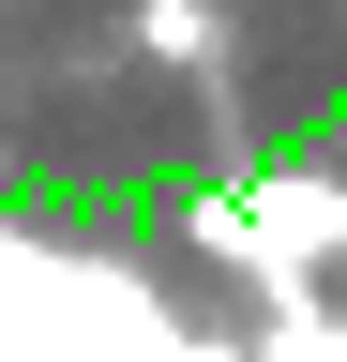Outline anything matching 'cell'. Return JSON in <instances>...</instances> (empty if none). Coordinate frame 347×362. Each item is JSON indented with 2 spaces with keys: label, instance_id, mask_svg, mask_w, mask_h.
<instances>
[{
  "label": "cell",
  "instance_id": "2",
  "mask_svg": "<svg viewBox=\"0 0 347 362\" xmlns=\"http://www.w3.org/2000/svg\"><path fill=\"white\" fill-rule=\"evenodd\" d=\"M257 347H272V362H347V317L317 287H257Z\"/></svg>",
  "mask_w": 347,
  "mask_h": 362
},
{
  "label": "cell",
  "instance_id": "3",
  "mask_svg": "<svg viewBox=\"0 0 347 362\" xmlns=\"http://www.w3.org/2000/svg\"><path fill=\"white\" fill-rule=\"evenodd\" d=\"M136 45H151L166 76H196L211 61V0H136Z\"/></svg>",
  "mask_w": 347,
  "mask_h": 362
},
{
  "label": "cell",
  "instance_id": "1",
  "mask_svg": "<svg viewBox=\"0 0 347 362\" xmlns=\"http://www.w3.org/2000/svg\"><path fill=\"white\" fill-rule=\"evenodd\" d=\"M182 242L211 272H257V287H317V272L347 257V181H302V166H272V181H196V197H182Z\"/></svg>",
  "mask_w": 347,
  "mask_h": 362
}]
</instances>
